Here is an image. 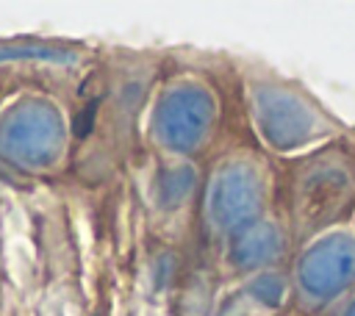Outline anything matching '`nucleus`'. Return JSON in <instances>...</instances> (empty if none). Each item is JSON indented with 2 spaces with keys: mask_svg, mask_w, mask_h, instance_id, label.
I'll list each match as a JSON object with an SVG mask.
<instances>
[{
  "mask_svg": "<svg viewBox=\"0 0 355 316\" xmlns=\"http://www.w3.org/2000/svg\"><path fill=\"white\" fill-rule=\"evenodd\" d=\"M302 288L311 299H330L355 280V241L349 236H333L319 241L302 261Z\"/></svg>",
  "mask_w": 355,
  "mask_h": 316,
  "instance_id": "1",
  "label": "nucleus"
},
{
  "mask_svg": "<svg viewBox=\"0 0 355 316\" xmlns=\"http://www.w3.org/2000/svg\"><path fill=\"white\" fill-rule=\"evenodd\" d=\"M8 55H19V50H0V61H6ZM22 55H44V58H55V61H64L61 53H53V50H25Z\"/></svg>",
  "mask_w": 355,
  "mask_h": 316,
  "instance_id": "2",
  "label": "nucleus"
},
{
  "mask_svg": "<svg viewBox=\"0 0 355 316\" xmlns=\"http://www.w3.org/2000/svg\"><path fill=\"white\" fill-rule=\"evenodd\" d=\"M344 316H355V302H352V305H349V308L344 310Z\"/></svg>",
  "mask_w": 355,
  "mask_h": 316,
  "instance_id": "3",
  "label": "nucleus"
}]
</instances>
